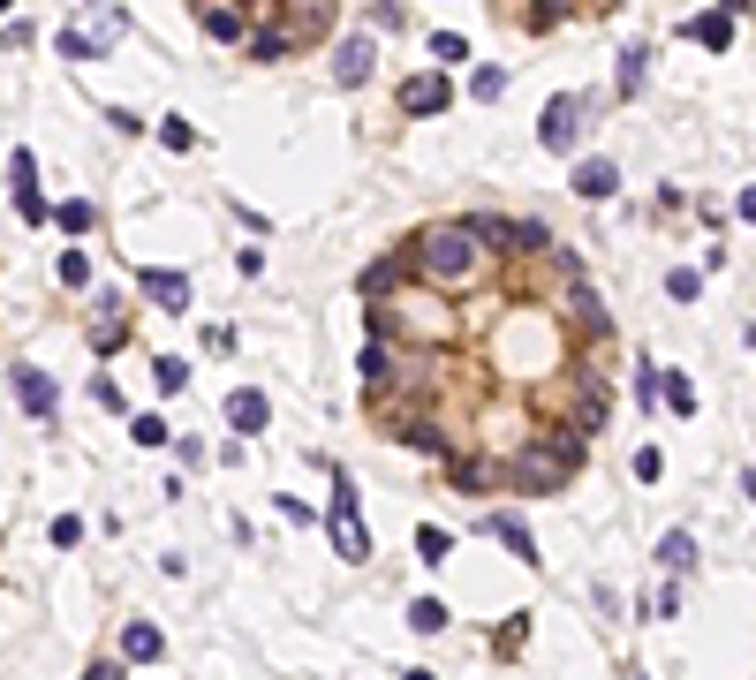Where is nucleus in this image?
<instances>
[{
    "mask_svg": "<svg viewBox=\"0 0 756 680\" xmlns=\"http://www.w3.org/2000/svg\"><path fill=\"white\" fill-rule=\"evenodd\" d=\"M409 265L424 272L439 295H462V288H477V280H484L492 242H484L469 220H439V227H424V235L409 242Z\"/></svg>",
    "mask_w": 756,
    "mask_h": 680,
    "instance_id": "f257e3e1",
    "label": "nucleus"
},
{
    "mask_svg": "<svg viewBox=\"0 0 756 680\" xmlns=\"http://www.w3.org/2000/svg\"><path fill=\"white\" fill-rule=\"evenodd\" d=\"M583 446L590 439H575V431H545V439H522L515 454H507V484H515V492H560L567 476L583 469Z\"/></svg>",
    "mask_w": 756,
    "mask_h": 680,
    "instance_id": "f03ea898",
    "label": "nucleus"
},
{
    "mask_svg": "<svg viewBox=\"0 0 756 680\" xmlns=\"http://www.w3.org/2000/svg\"><path fill=\"white\" fill-rule=\"evenodd\" d=\"M326 529H333V552H341L348 567L371 560V529L356 522V476H348V469H333V514H326Z\"/></svg>",
    "mask_w": 756,
    "mask_h": 680,
    "instance_id": "7ed1b4c3",
    "label": "nucleus"
},
{
    "mask_svg": "<svg viewBox=\"0 0 756 680\" xmlns=\"http://www.w3.org/2000/svg\"><path fill=\"white\" fill-rule=\"evenodd\" d=\"M560 318L583 340H613V310H605V295L590 288L583 272H560Z\"/></svg>",
    "mask_w": 756,
    "mask_h": 680,
    "instance_id": "20e7f679",
    "label": "nucleus"
},
{
    "mask_svg": "<svg viewBox=\"0 0 756 680\" xmlns=\"http://www.w3.org/2000/svg\"><path fill=\"white\" fill-rule=\"evenodd\" d=\"M583 114H590L583 91H560V99H545V114H537V144H545V152H567V144L583 136Z\"/></svg>",
    "mask_w": 756,
    "mask_h": 680,
    "instance_id": "39448f33",
    "label": "nucleus"
},
{
    "mask_svg": "<svg viewBox=\"0 0 756 680\" xmlns=\"http://www.w3.org/2000/svg\"><path fill=\"white\" fill-rule=\"evenodd\" d=\"M386 431H394L401 446H409V454H424V461H439V454H454L447 446V431L431 424V416H416L409 401H386Z\"/></svg>",
    "mask_w": 756,
    "mask_h": 680,
    "instance_id": "423d86ee",
    "label": "nucleus"
},
{
    "mask_svg": "<svg viewBox=\"0 0 756 680\" xmlns=\"http://www.w3.org/2000/svg\"><path fill=\"white\" fill-rule=\"evenodd\" d=\"M409 257H394V250H386V257H371V265H363V280H356V288H363V303H394V295L401 288H409Z\"/></svg>",
    "mask_w": 756,
    "mask_h": 680,
    "instance_id": "0eeeda50",
    "label": "nucleus"
},
{
    "mask_svg": "<svg viewBox=\"0 0 756 680\" xmlns=\"http://www.w3.org/2000/svg\"><path fill=\"white\" fill-rule=\"evenodd\" d=\"M447 476H454V492H469V499H484L492 484H507V469H499L492 454H447Z\"/></svg>",
    "mask_w": 756,
    "mask_h": 680,
    "instance_id": "6e6552de",
    "label": "nucleus"
},
{
    "mask_svg": "<svg viewBox=\"0 0 756 680\" xmlns=\"http://www.w3.org/2000/svg\"><path fill=\"white\" fill-rule=\"evenodd\" d=\"M356 371H363V386L386 393L401 371H409V363H401V340H378V333H371V340H363V356H356Z\"/></svg>",
    "mask_w": 756,
    "mask_h": 680,
    "instance_id": "1a4fd4ad",
    "label": "nucleus"
},
{
    "mask_svg": "<svg viewBox=\"0 0 756 680\" xmlns=\"http://www.w3.org/2000/svg\"><path fill=\"white\" fill-rule=\"evenodd\" d=\"M371 68H378V46L371 38H341V46H333V84H371Z\"/></svg>",
    "mask_w": 756,
    "mask_h": 680,
    "instance_id": "9d476101",
    "label": "nucleus"
},
{
    "mask_svg": "<svg viewBox=\"0 0 756 680\" xmlns=\"http://www.w3.org/2000/svg\"><path fill=\"white\" fill-rule=\"evenodd\" d=\"M8 189H16V212H23V220H46V212H53V204L38 197V159L31 152L8 159Z\"/></svg>",
    "mask_w": 756,
    "mask_h": 680,
    "instance_id": "9b49d317",
    "label": "nucleus"
},
{
    "mask_svg": "<svg viewBox=\"0 0 756 680\" xmlns=\"http://www.w3.org/2000/svg\"><path fill=\"white\" fill-rule=\"evenodd\" d=\"M447 99H454V84L447 76H409V84H401V114H447Z\"/></svg>",
    "mask_w": 756,
    "mask_h": 680,
    "instance_id": "f8f14e48",
    "label": "nucleus"
},
{
    "mask_svg": "<svg viewBox=\"0 0 756 680\" xmlns=\"http://www.w3.org/2000/svg\"><path fill=\"white\" fill-rule=\"evenodd\" d=\"M8 386H16V401L31 408V416H53V401H61V393H53V378L38 371V363H16V371H8Z\"/></svg>",
    "mask_w": 756,
    "mask_h": 680,
    "instance_id": "ddd939ff",
    "label": "nucleus"
},
{
    "mask_svg": "<svg viewBox=\"0 0 756 680\" xmlns=\"http://www.w3.org/2000/svg\"><path fill=\"white\" fill-rule=\"evenodd\" d=\"M227 424H235L242 439H258V431L273 424V408H265V393H258V386H242V393H227Z\"/></svg>",
    "mask_w": 756,
    "mask_h": 680,
    "instance_id": "4468645a",
    "label": "nucleus"
},
{
    "mask_svg": "<svg viewBox=\"0 0 756 680\" xmlns=\"http://www.w3.org/2000/svg\"><path fill=\"white\" fill-rule=\"evenodd\" d=\"M137 280H144V295H152V303H167V310H189V272H167V265H144Z\"/></svg>",
    "mask_w": 756,
    "mask_h": 680,
    "instance_id": "2eb2a0df",
    "label": "nucleus"
},
{
    "mask_svg": "<svg viewBox=\"0 0 756 680\" xmlns=\"http://www.w3.org/2000/svg\"><path fill=\"white\" fill-rule=\"evenodd\" d=\"M121 658L129 665H159L167 658V635H159L152 620H137V628H121Z\"/></svg>",
    "mask_w": 756,
    "mask_h": 680,
    "instance_id": "dca6fc26",
    "label": "nucleus"
},
{
    "mask_svg": "<svg viewBox=\"0 0 756 680\" xmlns=\"http://www.w3.org/2000/svg\"><path fill=\"white\" fill-rule=\"evenodd\" d=\"M613 189H620L613 159H575V197H613Z\"/></svg>",
    "mask_w": 756,
    "mask_h": 680,
    "instance_id": "f3484780",
    "label": "nucleus"
},
{
    "mask_svg": "<svg viewBox=\"0 0 756 680\" xmlns=\"http://www.w3.org/2000/svg\"><path fill=\"white\" fill-rule=\"evenodd\" d=\"M492 537H499V544H507V552H515V560H522V567H537V537H530V529H522V522H515V514H492Z\"/></svg>",
    "mask_w": 756,
    "mask_h": 680,
    "instance_id": "a211bd4d",
    "label": "nucleus"
},
{
    "mask_svg": "<svg viewBox=\"0 0 756 680\" xmlns=\"http://www.w3.org/2000/svg\"><path fill=\"white\" fill-rule=\"evenodd\" d=\"M688 38H696V46H734V23H726V8H711V16H688Z\"/></svg>",
    "mask_w": 756,
    "mask_h": 680,
    "instance_id": "6ab92c4d",
    "label": "nucleus"
},
{
    "mask_svg": "<svg viewBox=\"0 0 756 680\" xmlns=\"http://www.w3.org/2000/svg\"><path fill=\"white\" fill-rule=\"evenodd\" d=\"M658 567H673V575L696 567V537H688V529H666V537H658Z\"/></svg>",
    "mask_w": 756,
    "mask_h": 680,
    "instance_id": "aec40b11",
    "label": "nucleus"
},
{
    "mask_svg": "<svg viewBox=\"0 0 756 680\" xmlns=\"http://www.w3.org/2000/svg\"><path fill=\"white\" fill-rule=\"evenodd\" d=\"M205 31L220 38V46H235V38L250 31V16H242V8H205Z\"/></svg>",
    "mask_w": 756,
    "mask_h": 680,
    "instance_id": "412c9836",
    "label": "nucleus"
},
{
    "mask_svg": "<svg viewBox=\"0 0 756 680\" xmlns=\"http://www.w3.org/2000/svg\"><path fill=\"white\" fill-rule=\"evenodd\" d=\"M643 68H651V46H628V53H620V99H636V91H643Z\"/></svg>",
    "mask_w": 756,
    "mask_h": 680,
    "instance_id": "4be33fe9",
    "label": "nucleus"
},
{
    "mask_svg": "<svg viewBox=\"0 0 756 680\" xmlns=\"http://www.w3.org/2000/svg\"><path fill=\"white\" fill-rule=\"evenodd\" d=\"M567 8H575V0H530V8H522V31H552V23H567Z\"/></svg>",
    "mask_w": 756,
    "mask_h": 680,
    "instance_id": "5701e85b",
    "label": "nucleus"
},
{
    "mask_svg": "<svg viewBox=\"0 0 756 680\" xmlns=\"http://www.w3.org/2000/svg\"><path fill=\"white\" fill-rule=\"evenodd\" d=\"M409 628L416 635H439V628H447V605H439V597H416V605H409Z\"/></svg>",
    "mask_w": 756,
    "mask_h": 680,
    "instance_id": "b1692460",
    "label": "nucleus"
},
{
    "mask_svg": "<svg viewBox=\"0 0 756 680\" xmlns=\"http://www.w3.org/2000/svg\"><path fill=\"white\" fill-rule=\"evenodd\" d=\"M469 99H507V68H477V76H469Z\"/></svg>",
    "mask_w": 756,
    "mask_h": 680,
    "instance_id": "393cba45",
    "label": "nucleus"
},
{
    "mask_svg": "<svg viewBox=\"0 0 756 680\" xmlns=\"http://www.w3.org/2000/svg\"><path fill=\"white\" fill-rule=\"evenodd\" d=\"M53 272H61V288H91V257L84 250H61V265H53Z\"/></svg>",
    "mask_w": 756,
    "mask_h": 680,
    "instance_id": "a878e982",
    "label": "nucleus"
},
{
    "mask_svg": "<svg viewBox=\"0 0 756 680\" xmlns=\"http://www.w3.org/2000/svg\"><path fill=\"white\" fill-rule=\"evenodd\" d=\"M121 340H129V325H121V318H91V348H99V356H114Z\"/></svg>",
    "mask_w": 756,
    "mask_h": 680,
    "instance_id": "bb28decb",
    "label": "nucleus"
},
{
    "mask_svg": "<svg viewBox=\"0 0 756 680\" xmlns=\"http://www.w3.org/2000/svg\"><path fill=\"white\" fill-rule=\"evenodd\" d=\"M416 552H424V560L439 567V560L454 552V529H416Z\"/></svg>",
    "mask_w": 756,
    "mask_h": 680,
    "instance_id": "cd10ccee",
    "label": "nucleus"
},
{
    "mask_svg": "<svg viewBox=\"0 0 756 680\" xmlns=\"http://www.w3.org/2000/svg\"><path fill=\"white\" fill-rule=\"evenodd\" d=\"M159 144H167V152H189V144H197V129H189L182 114H167V121H159Z\"/></svg>",
    "mask_w": 756,
    "mask_h": 680,
    "instance_id": "c85d7f7f",
    "label": "nucleus"
},
{
    "mask_svg": "<svg viewBox=\"0 0 756 680\" xmlns=\"http://www.w3.org/2000/svg\"><path fill=\"white\" fill-rule=\"evenodd\" d=\"M666 401H673V416H696V386L681 371H666Z\"/></svg>",
    "mask_w": 756,
    "mask_h": 680,
    "instance_id": "c756f323",
    "label": "nucleus"
},
{
    "mask_svg": "<svg viewBox=\"0 0 756 680\" xmlns=\"http://www.w3.org/2000/svg\"><path fill=\"white\" fill-rule=\"evenodd\" d=\"M250 53H258V61H280V53H295V38L288 31H258V38H250Z\"/></svg>",
    "mask_w": 756,
    "mask_h": 680,
    "instance_id": "7c9ffc66",
    "label": "nucleus"
},
{
    "mask_svg": "<svg viewBox=\"0 0 756 680\" xmlns=\"http://www.w3.org/2000/svg\"><path fill=\"white\" fill-rule=\"evenodd\" d=\"M696 288H704V280H696L688 265H673V272H666V295H673V303H696Z\"/></svg>",
    "mask_w": 756,
    "mask_h": 680,
    "instance_id": "2f4dec72",
    "label": "nucleus"
},
{
    "mask_svg": "<svg viewBox=\"0 0 756 680\" xmlns=\"http://www.w3.org/2000/svg\"><path fill=\"white\" fill-rule=\"evenodd\" d=\"M129 439L137 446H167V424H159V416H129Z\"/></svg>",
    "mask_w": 756,
    "mask_h": 680,
    "instance_id": "473e14b6",
    "label": "nucleus"
},
{
    "mask_svg": "<svg viewBox=\"0 0 756 680\" xmlns=\"http://www.w3.org/2000/svg\"><path fill=\"white\" fill-rule=\"evenodd\" d=\"M152 378H159V393H182V386H189V371H182L174 356H159V363H152Z\"/></svg>",
    "mask_w": 756,
    "mask_h": 680,
    "instance_id": "72a5a7b5",
    "label": "nucleus"
},
{
    "mask_svg": "<svg viewBox=\"0 0 756 680\" xmlns=\"http://www.w3.org/2000/svg\"><path fill=\"white\" fill-rule=\"evenodd\" d=\"M658 476H666V454H658V446H643V454H636V484H658Z\"/></svg>",
    "mask_w": 756,
    "mask_h": 680,
    "instance_id": "f704fd0d",
    "label": "nucleus"
},
{
    "mask_svg": "<svg viewBox=\"0 0 756 680\" xmlns=\"http://www.w3.org/2000/svg\"><path fill=\"white\" fill-rule=\"evenodd\" d=\"M91 220H99V204H61V227H69V235H84Z\"/></svg>",
    "mask_w": 756,
    "mask_h": 680,
    "instance_id": "c9c22d12",
    "label": "nucleus"
},
{
    "mask_svg": "<svg viewBox=\"0 0 756 680\" xmlns=\"http://www.w3.org/2000/svg\"><path fill=\"white\" fill-rule=\"evenodd\" d=\"M91 318H121V288H99V295H91Z\"/></svg>",
    "mask_w": 756,
    "mask_h": 680,
    "instance_id": "e433bc0d",
    "label": "nucleus"
},
{
    "mask_svg": "<svg viewBox=\"0 0 756 680\" xmlns=\"http://www.w3.org/2000/svg\"><path fill=\"white\" fill-rule=\"evenodd\" d=\"M734 212H741V220L756 227V189H741V197H734Z\"/></svg>",
    "mask_w": 756,
    "mask_h": 680,
    "instance_id": "4c0bfd02",
    "label": "nucleus"
},
{
    "mask_svg": "<svg viewBox=\"0 0 756 680\" xmlns=\"http://www.w3.org/2000/svg\"><path fill=\"white\" fill-rule=\"evenodd\" d=\"M84 680H121V665H114V658H99V665H91Z\"/></svg>",
    "mask_w": 756,
    "mask_h": 680,
    "instance_id": "58836bf2",
    "label": "nucleus"
},
{
    "mask_svg": "<svg viewBox=\"0 0 756 680\" xmlns=\"http://www.w3.org/2000/svg\"><path fill=\"white\" fill-rule=\"evenodd\" d=\"M741 492H749V499H756V469H749V476H741Z\"/></svg>",
    "mask_w": 756,
    "mask_h": 680,
    "instance_id": "ea45409f",
    "label": "nucleus"
},
{
    "mask_svg": "<svg viewBox=\"0 0 756 680\" xmlns=\"http://www.w3.org/2000/svg\"><path fill=\"white\" fill-rule=\"evenodd\" d=\"M401 680H431V673H424V665H416V673H401Z\"/></svg>",
    "mask_w": 756,
    "mask_h": 680,
    "instance_id": "a19ab883",
    "label": "nucleus"
},
{
    "mask_svg": "<svg viewBox=\"0 0 756 680\" xmlns=\"http://www.w3.org/2000/svg\"><path fill=\"white\" fill-rule=\"evenodd\" d=\"M8 8H16V0H0V16H8Z\"/></svg>",
    "mask_w": 756,
    "mask_h": 680,
    "instance_id": "79ce46f5",
    "label": "nucleus"
},
{
    "mask_svg": "<svg viewBox=\"0 0 756 680\" xmlns=\"http://www.w3.org/2000/svg\"><path fill=\"white\" fill-rule=\"evenodd\" d=\"M605 8H620V0H605Z\"/></svg>",
    "mask_w": 756,
    "mask_h": 680,
    "instance_id": "37998d69",
    "label": "nucleus"
}]
</instances>
